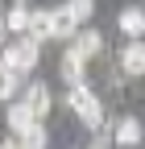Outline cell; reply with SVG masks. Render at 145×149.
Returning a JSON list of instances; mask_svg holds the SVG:
<instances>
[{
  "mask_svg": "<svg viewBox=\"0 0 145 149\" xmlns=\"http://www.w3.org/2000/svg\"><path fill=\"white\" fill-rule=\"evenodd\" d=\"M66 108L75 112V116H79L87 128H100V124H104V104H100V95H96L87 83L66 87Z\"/></svg>",
  "mask_w": 145,
  "mask_h": 149,
  "instance_id": "obj_1",
  "label": "cell"
},
{
  "mask_svg": "<svg viewBox=\"0 0 145 149\" xmlns=\"http://www.w3.org/2000/svg\"><path fill=\"white\" fill-rule=\"evenodd\" d=\"M0 54H4L0 62H4L8 70H17V74H29L33 66H38V58H42V42L25 33V37H17V42H8Z\"/></svg>",
  "mask_w": 145,
  "mask_h": 149,
  "instance_id": "obj_2",
  "label": "cell"
},
{
  "mask_svg": "<svg viewBox=\"0 0 145 149\" xmlns=\"http://www.w3.org/2000/svg\"><path fill=\"white\" fill-rule=\"evenodd\" d=\"M120 70L133 74V79L145 74V42H141V37H129V46L120 50Z\"/></svg>",
  "mask_w": 145,
  "mask_h": 149,
  "instance_id": "obj_3",
  "label": "cell"
},
{
  "mask_svg": "<svg viewBox=\"0 0 145 149\" xmlns=\"http://www.w3.org/2000/svg\"><path fill=\"white\" fill-rule=\"evenodd\" d=\"M141 137H145V128H141V120H137V116H120V120H116V128H112V141H116V145H124V149L141 145Z\"/></svg>",
  "mask_w": 145,
  "mask_h": 149,
  "instance_id": "obj_4",
  "label": "cell"
},
{
  "mask_svg": "<svg viewBox=\"0 0 145 149\" xmlns=\"http://www.w3.org/2000/svg\"><path fill=\"white\" fill-rule=\"evenodd\" d=\"M25 108H29L33 116L42 120L46 112L54 108V95H50V87H46V83H29V87H25Z\"/></svg>",
  "mask_w": 145,
  "mask_h": 149,
  "instance_id": "obj_5",
  "label": "cell"
},
{
  "mask_svg": "<svg viewBox=\"0 0 145 149\" xmlns=\"http://www.w3.org/2000/svg\"><path fill=\"white\" fill-rule=\"evenodd\" d=\"M70 50H75L79 58H96V54L104 50V33L100 29H79L75 42H70Z\"/></svg>",
  "mask_w": 145,
  "mask_h": 149,
  "instance_id": "obj_6",
  "label": "cell"
},
{
  "mask_svg": "<svg viewBox=\"0 0 145 149\" xmlns=\"http://www.w3.org/2000/svg\"><path fill=\"white\" fill-rule=\"evenodd\" d=\"M54 13V37H75L79 33V17H75V8H70V4H62V8H50Z\"/></svg>",
  "mask_w": 145,
  "mask_h": 149,
  "instance_id": "obj_7",
  "label": "cell"
},
{
  "mask_svg": "<svg viewBox=\"0 0 145 149\" xmlns=\"http://www.w3.org/2000/svg\"><path fill=\"white\" fill-rule=\"evenodd\" d=\"M83 66H87V58H79L75 50H62V62H58V70H62V79H66V87H75V83H83Z\"/></svg>",
  "mask_w": 145,
  "mask_h": 149,
  "instance_id": "obj_8",
  "label": "cell"
},
{
  "mask_svg": "<svg viewBox=\"0 0 145 149\" xmlns=\"http://www.w3.org/2000/svg\"><path fill=\"white\" fill-rule=\"evenodd\" d=\"M29 37H38V42H46V37H54V13L50 8H38V13H29Z\"/></svg>",
  "mask_w": 145,
  "mask_h": 149,
  "instance_id": "obj_9",
  "label": "cell"
},
{
  "mask_svg": "<svg viewBox=\"0 0 145 149\" xmlns=\"http://www.w3.org/2000/svg\"><path fill=\"white\" fill-rule=\"evenodd\" d=\"M4 120H8V128H13V133L21 137V133H25V128H29L33 120H38V116H33V112L25 108V100H21V104H8V112H4Z\"/></svg>",
  "mask_w": 145,
  "mask_h": 149,
  "instance_id": "obj_10",
  "label": "cell"
},
{
  "mask_svg": "<svg viewBox=\"0 0 145 149\" xmlns=\"http://www.w3.org/2000/svg\"><path fill=\"white\" fill-rule=\"evenodd\" d=\"M116 25H120V33H129V37H141V33H145V8H124Z\"/></svg>",
  "mask_w": 145,
  "mask_h": 149,
  "instance_id": "obj_11",
  "label": "cell"
},
{
  "mask_svg": "<svg viewBox=\"0 0 145 149\" xmlns=\"http://www.w3.org/2000/svg\"><path fill=\"white\" fill-rule=\"evenodd\" d=\"M4 29H8V33H25V29H29V8H25V4H13V8L4 13Z\"/></svg>",
  "mask_w": 145,
  "mask_h": 149,
  "instance_id": "obj_12",
  "label": "cell"
},
{
  "mask_svg": "<svg viewBox=\"0 0 145 149\" xmlns=\"http://www.w3.org/2000/svg\"><path fill=\"white\" fill-rule=\"evenodd\" d=\"M21 145H25V149H46V145H50V133L42 128V120H33L25 133H21Z\"/></svg>",
  "mask_w": 145,
  "mask_h": 149,
  "instance_id": "obj_13",
  "label": "cell"
},
{
  "mask_svg": "<svg viewBox=\"0 0 145 149\" xmlns=\"http://www.w3.org/2000/svg\"><path fill=\"white\" fill-rule=\"evenodd\" d=\"M21 79H25V74H17V70H8L4 62H0V100H13L17 87H21Z\"/></svg>",
  "mask_w": 145,
  "mask_h": 149,
  "instance_id": "obj_14",
  "label": "cell"
},
{
  "mask_svg": "<svg viewBox=\"0 0 145 149\" xmlns=\"http://www.w3.org/2000/svg\"><path fill=\"white\" fill-rule=\"evenodd\" d=\"M70 8H75L79 21H87V17H91V8H96V0H70Z\"/></svg>",
  "mask_w": 145,
  "mask_h": 149,
  "instance_id": "obj_15",
  "label": "cell"
},
{
  "mask_svg": "<svg viewBox=\"0 0 145 149\" xmlns=\"http://www.w3.org/2000/svg\"><path fill=\"white\" fill-rule=\"evenodd\" d=\"M0 149H25V145H21V137H4V141H0Z\"/></svg>",
  "mask_w": 145,
  "mask_h": 149,
  "instance_id": "obj_16",
  "label": "cell"
},
{
  "mask_svg": "<svg viewBox=\"0 0 145 149\" xmlns=\"http://www.w3.org/2000/svg\"><path fill=\"white\" fill-rule=\"evenodd\" d=\"M0 50H4V21H0Z\"/></svg>",
  "mask_w": 145,
  "mask_h": 149,
  "instance_id": "obj_17",
  "label": "cell"
},
{
  "mask_svg": "<svg viewBox=\"0 0 145 149\" xmlns=\"http://www.w3.org/2000/svg\"><path fill=\"white\" fill-rule=\"evenodd\" d=\"M13 4H25V0H13Z\"/></svg>",
  "mask_w": 145,
  "mask_h": 149,
  "instance_id": "obj_18",
  "label": "cell"
}]
</instances>
